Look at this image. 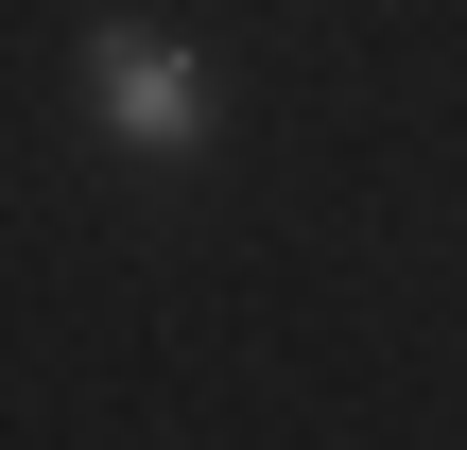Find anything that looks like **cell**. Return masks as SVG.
I'll return each instance as SVG.
<instances>
[{"mask_svg": "<svg viewBox=\"0 0 467 450\" xmlns=\"http://www.w3.org/2000/svg\"><path fill=\"white\" fill-rule=\"evenodd\" d=\"M87 121H104V156H139V173H208L225 87H208L191 35H156V17H87Z\"/></svg>", "mask_w": 467, "mask_h": 450, "instance_id": "1", "label": "cell"}]
</instances>
